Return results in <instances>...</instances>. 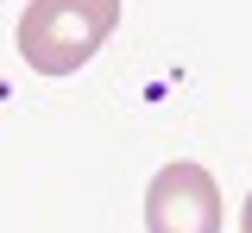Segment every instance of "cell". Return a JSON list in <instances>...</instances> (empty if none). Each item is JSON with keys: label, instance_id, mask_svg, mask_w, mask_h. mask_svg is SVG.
Returning <instances> with one entry per match:
<instances>
[{"label": "cell", "instance_id": "obj_1", "mask_svg": "<svg viewBox=\"0 0 252 233\" xmlns=\"http://www.w3.org/2000/svg\"><path fill=\"white\" fill-rule=\"evenodd\" d=\"M114 26L120 0H32L19 19V57L38 76H69L114 38Z\"/></svg>", "mask_w": 252, "mask_h": 233}, {"label": "cell", "instance_id": "obj_2", "mask_svg": "<svg viewBox=\"0 0 252 233\" xmlns=\"http://www.w3.org/2000/svg\"><path fill=\"white\" fill-rule=\"evenodd\" d=\"M145 233H220V189L202 164H164L145 189Z\"/></svg>", "mask_w": 252, "mask_h": 233}, {"label": "cell", "instance_id": "obj_3", "mask_svg": "<svg viewBox=\"0 0 252 233\" xmlns=\"http://www.w3.org/2000/svg\"><path fill=\"white\" fill-rule=\"evenodd\" d=\"M240 233H252V196H246V208H240Z\"/></svg>", "mask_w": 252, "mask_h": 233}]
</instances>
